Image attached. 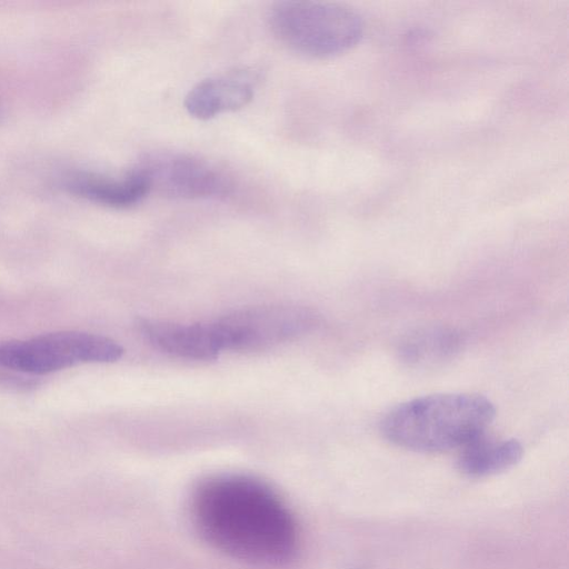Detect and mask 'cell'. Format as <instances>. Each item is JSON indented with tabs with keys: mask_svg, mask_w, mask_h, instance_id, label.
<instances>
[{
	"mask_svg": "<svg viewBox=\"0 0 569 569\" xmlns=\"http://www.w3.org/2000/svg\"><path fill=\"white\" fill-rule=\"evenodd\" d=\"M191 517L201 538L248 565L277 568L297 555L296 520L263 481L246 475L203 480L191 499Z\"/></svg>",
	"mask_w": 569,
	"mask_h": 569,
	"instance_id": "cell-1",
	"label": "cell"
},
{
	"mask_svg": "<svg viewBox=\"0 0 569 569\" xmlns=\"http://www.w3.org/2000/svg\"><path fill=\"white\" fill-rule=\"evenodd\" d=\"M495 413L493 405L481 395L437 393L398 405L382 418L380 431L408 450L440 452L483 435Z\"/></svg>",
	"mask_w": 569,
	"mask_h": 569,
	"instance_id": "cell-2",
	"label": "cell"
},
{
	"mask_svg": "<svg viewBox=\"0 0 569 569\" xmlns=\"http://www.w3.org/2000/svg\"><path fill=\"white\" fill-rule=\"evenodd\" d=\"M269 24L281 43L300 54L318 59L349 51L363 36L360 14L335 2H278L270 10Z\"/></svg>",
	"mask_w": 569,
	"mask_h": 569,
	"instance_id": "cell-3",
	"label": "cell"
},
{
	"mask_svg": "<svg viewBox=\"0 0 569 569\" xmlns=\"http://www.w3.org/2000/svg\"><path fill=\"white\" fill-rule=\"evenodd\" d=\"M123 348L113 339L84 331H56L0 343V367L47 375L81 363L119 360Z\"/></svg>",
	"mask_w": 569,
	"mask_h": 569,
	"instance_id": "cell-4",
	"label": "cell"
},
{
	"mask_svg": "<svg viewBox=\"0 0 569 569\" xmlns=\"http://www.w3.org/2000/svg\"><path fill=\"white\" fill-rule=\"evenodd\" d=\"M211 323L221 350L256 351L311 332L320 316L302 305L271 303L234 310Z\"/></svg>",
	"mask_w": 569,
	"mask_h": 569,
	"instance_id": "cell-5",
	"label": "cell"
},
{
	"mask_svg": "<svg viewBox=\"0 0 569 569\" xmlns=\"http://www.w3.org/2000/svg\"><path fill=\"white\" fill-rule=\"evenodd\" d=\"M150 191L178 199L226 197L232 190L229 176L196 156L160 151L148 153L137 166Z\"/></svg>",
	"mask_w": 569,
	"mask_h": 569,
	"instance_id": "cell-6",
	"label": "cell"
},
{
	"mask_svg": "<svg viewBox=\"0 0 569 569\" xmlns=\"http://www.w3.org/2000/svg\"><path fill=\"white\" fill-rule=\"evenodd\" d=\"M141 336L156 349L190 360H212L221 347L212 323H177L156 319H140Z\"/></svg>",
	"mask_w": 569,
	"mask_h": 569,
	"instance_id": "cell-7",
	"label": "cell"
},
{
	"mask_svg": "<svg viewBox=\"0 0 569 569\" xmlns=\"http://www.w3.org/2000/svg\"><path fill=\"white\" fill-rule=\"evenodd\" d=\"M254 77L234 71L199 81L184 99V108L201 120L236 111L247 106L254 94Z\"/></svg>",
	"mask_w": 569,
	"mask_h": 569,
	"instance_id": "cell-8",
	"label": "cell"
},
{
	"mask_svg": "<svg viewBox=\"0 0 569 569\" xmlns=\"http://www.w3.org/2000/svg\"><path fill=\"white\" fill-rule=\"evenodd\" d=\"M462 336L447 326H427L406 335L397 347L399 361L411 369H433L453 360L462 350Z\"/></svg>",
	"mask_w": 569,
	"mask_h": 569,
	"instance_id": "cell-9",
	"label": "cell"
},
{
	"mask_svg": "<svg viewBox=\"0 0 569 569\" xmlns=\"http://www.w3.org/2000/svg\"><path fill=\"white\" fill-rule=\"evenodd\" d=\"M66 188L78 197L116 208L134 204L150 192L146 178L137 167L117 178L79 172L67 179Z\"/></svg>",
	"mask_w": 569,
	"mask_h": 569,
	"instance_id": "cell-10",
	"label": "cell"
},
{
	"mask_svg": "<svg viewBox=\"0 0 569 569\" xmlns=\"http://www.w3.org/2000/svg\"><path fill=\"white\" fill-rule=\"evenodd\" d=\"M522 455V446L515 439H491L481 435L463 446L458 467L467 476L487 477L510 469Z\"/></svg>",
	"mask_w": 569,
	"mask_h": 569,
	"instance_id": "cell-11",
	"label": "cell"
}]
</instances>
